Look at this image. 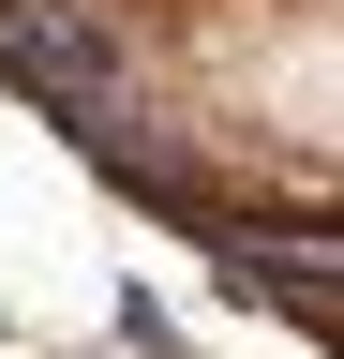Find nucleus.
Listing matches in <instances>:
<instances>
[{
    "label": "nucleus",
    "instance_id": "1",
    "mask_svg": "<svg viewBox=\"0 0 344 359\" xmlns=\"http://www.w3.org/2000/svg\"><path fill=\"white\" fill-rule=\"evenodd\" d=\"M0 90H15L30 120H60L75 150H90L120 195H150L165 224L195 210V180L165 135H135V30L90 15V0H0Z\"/></svg>",
    "mask_w": 344,
    "mask_h": 359
},
{
    "label": "nucleus",
    "instance_id": "2",
    "mask_svg": "<svg viewBox=\"0 0 344 359\" xmlns=\"http://www.w3.org/2000/svg\"><path fill=\"white\" fill-rule=\"evenodd\" d=\"M209 285L240 314H284L299 344H344V299H329V255H254V240H209Z\"/></svg>",
    "mask_w": 344,
    "mask_h": 359
}]
</instances>
